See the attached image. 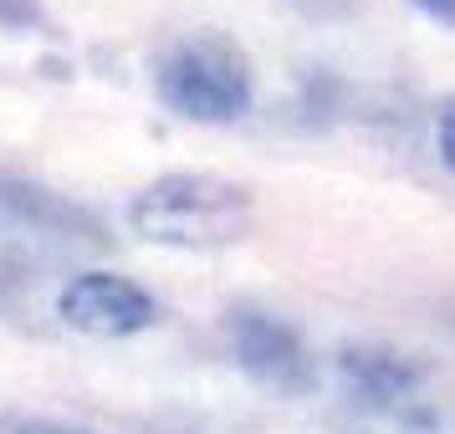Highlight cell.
Returning a JSON list of instances; mask_svg holds the SVG:
<instances>
[{"label":"cell","instance_id":"obj_5","mask_svg":"<svg viewBox=\"0 0 455 434\" xmlns=\"http://www.w3.org/2000/svg\"><path fill=\"white\" fill-rule=\"evenodd\" d=\"M363 434H455V414L430 409V404H394L363 419Z\"/></svg>","mask_w":455,"mask_h":434},{"label":"cell","instance_id":"obj_2","mask_svg":"<svg viewBox=\"0 0 455 434\" xmlns=\"http://www.w3.org/2000/svg\"><path fill=\"white\" fill-rule=\"evenodd\" d=\"M159 103L189 123H230L251 103V62L220 36H195L159 67Z\"/></svg>","mask_w":455,"mask_h":434},{"label":"cell","instance_id":"obj_7","mask_svg":"<svg viewBox=\"0 0 455 434\" xmlns=\"http://www.w3.org/2000/svg\"><path fill=\"white\" fill-rule=\"evenodd\" d=\"M435 138H440V159L455 169V107L440 118V133H435Z\"/></svg>","mask_w":455,"mask_h":434},{"label":"cell","instance_id":"obj_8","mask_svg":"<svg viewBox=\"0 0 455 434\" xmlns=\"http://www.w3.org/2000/svg\"><path fill=\"white\" fill-rule=\"evenodd\" d=\"M11 434H83V430H72V424H52V419H26V424H16Z\"/></svg>","mask_w":455,"mask_h":434},{"label":"cell","instance_id":"obj_1","mask_svg":"<svg viewBox=\"0 0 455 434\" xmlns=\"http://www.w3.org/2000/svg\"><path fill=\"white\" fill-rule=\"evenodd\" d=\"M128 220L154 246L220 250L251 235L256 200L226 174H164L133 200Z\"/></svg>","mask_w":455,"mask_h":434},{"label":"cell","instance_id":"obj_3","mask_svg":"<svg viewBox=\"0 0 455 434\" xmlns=\"http://www.w3.org/2000/svg\"><path fill=\"white\" fill-rule=\"evenodd\" d=\"M57 317L87 337H128L154 322V296L113 271H83L57 296Z\"/></svg>","mask_w":455,"mask_h":434},{"label":"cell","instance_id":"obj_6","mask_svg":"<svg viewBox=\"0 0 455 434\" xmlns=\"http://www.w3.org/2000/svg\"><path fill=\"white\" fill-rule=\"evenodd\" d=\"M36 21H42L36 0H0V26H36Z\"/></svg>","mask_w":455,"mask_h":434},{"label":"cell","instance_id":"obj_4","mask_svg":"<svg viewBox=\"0 0 455 434\" xmlns=\"http://www.w3.org/2000/svg\"><path fill=\"white\" fill-rule=\"evenodd\" d=\"M226 343H230V358L251 378L271 383V389H307L312 383V358L302 348V337L271 312L235 307L226 317Z\"/></svg>","mask_w":455,"mask_h":434}]
</instances>
